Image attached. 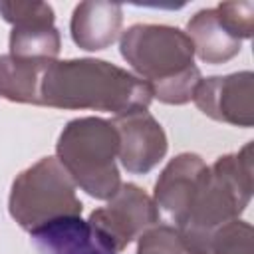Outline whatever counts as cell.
Segmentation results:
<instances>
[{"label":"cell","mask_w":254,"mask_h":254,"mask_svg":"<svg viewBox=\"0 0 254 254\" xmlns=\"http://www.w3.org/2000/svg\"><path fill=\"white\" fill-rule=\"evenodd\" d=\"M0 16L12 24L10 56L20 60L54 62L62 38L54 26V8L46 2H0Z\"/></svg>","instance_id":"52a82bcc"},{"label":"cell","mask_w":254,"mask_h":254,"mask_svg":"<svg viewBox=\"0 0 254 254\" xmlns=\"http://www.w3.org/2000/svg\"><path fill=\"white\" fill-rule=\"evenodd\" d=\"M252 226L236 218L214 232L210 240V254H252Z\"/></svg>","instance_id":"2e32d148"},{"label":"cell","mask_w":254,"mask_h":254,"mask_svg":"<svg viewBox=\"0 0 254 254\" xmlns=\"http://www.w3.org/2000/svg\"><path fill=\"white\" fill-rule=\"evenodd\" d=\"M117 149L119 139L111 121L77 117L62 129L56 143V159L75 187L97 200H109L121 187Z\"/></svg>","instance_id":"277c9868"},{"label":"cell","mask_w":254,"mask_h":254,"mask_svg":"<svg viewBox=\"0 0 254 254\" xmlns=\"http://www.w3.org/2000/svg\"><path fill=\"white\" fill-rule=\"evenodd\" d=\"M135 254H194L183 234L169 224H155L137 240Z\"/></svg>","instance_id":"9a60e30c"},{"label":"cell","mask_w":254,"mask_h":254,"mask_svg":"<svg viewBox=\"0 0 254 254\" xmlns=\"http://www.w3.org/2000/svg\"><path fill=\"white\" fill-rule=\"evenodd\" d=\"M254 73L236 71L228 75H212L200 79L192 101L210 119L236 125L252 127L254 123Z\"/></svg>","instance_id":"ba28073f"},{"label":"cell","mask_w":254,"mask_h":254,"mask_svg":"<svg viewBox=\"0 0 254 254\" xmlns=\"http://www.w3.org/2000/svg\"><path fill=\"white\" fill-rule=\"evenodd\" d=\"M206 171V163L196 153H181L171 159L155 183L153 200L157 208L167 212L177 224L185 216Z\"/></svg>","instance_id":"8fae6325"},{"label":"cell","mask_w":254,"mask_h":254,"mask_svg":"<svg viewBox=\"0 0 254 254\" xmlns=\"http://www.w3.org/2000/svg\"><path fill=\"white\" fill-rule=\"evenodd\" d=\"M151 101L153 91L141 77L95 58L48 62L38 87V105L56 109L125 115L147 111Z\"/></svg>","instance_id":"6da1fadb"},{"label":"cell","mask_w":254,"mask_h":254,"mask_svg":"<svg viewBox=\"0 0 254 254\" xmlns=\"http://www.w3.org/2000/svg\"><path fill=\"white\" fill-rule=\"evenodd\" d=\"M119 52L161 103H189L202 79L190 38L175 26L133 24L121 32Z\"/></svg>","instance_id":"7a4b0ae2"},{"label":"cell","mask_w":254,"mask_h":254,"mask_svg":"<svg viewBox=\"0 0 254 254\" xmlns=\"http://www.w3.org/2000/svg\"><path fill=\"white\" fill-rule=\"evenodd\" d=\"M187 36L192 42L194 54L212 65L232 60L242 48V42L224 28L214 8L198 10L187 24Z\"/></svg>","instance_id":"4fadbf2b"},{"label":"cell","mask_w":254,"mask_h":254,"mask_svg":"<svg viewBox=\"0 0 254 254\" xmlns=\"http://www.w3.org/2000/svg\"><path fill=\"white\" fill-rule=\"evenodd\" d=\"M87 220L111 242L119 254L133 240H139V236L159 224V208L141 187L125 183L109 198V202L95 208Z\"/></svg>","instance_id":"8992f818"},{"label":"cell","mask_w":254,"mask_h":254,"mask_svg":"<svg viewBox=\"0 0 254 254\" xmlns=\"http://www.w3.org/2000/svg\"><path fill=\"white\" fill-rule=\"evenodd\" d=\"M48 62L0 56V97L12 103L38 105V87Z\"/></svg>","instance_id":"5bb4252c"},{"label":"cell","mask_w":254,"mask_h":254,"mask_svg":"<svg viewBox=\"0 0 254 254\" xmlns=\"http://www.w3.org/2000/svg\"><path fill=\"white\" fill-rule=\"evenodd\" d=\"M216 14L220 18V22L224 24V28L242 40L252 38L254 32V2L246 0V2H220L216 8Z\"/></svg>","instance_id":"e0dca14e"},{"label":"cell","mask_w":254,"mask_h":254,"mask_svg":"<svg viewBox=\"0 0 254 254\" xmlns=\"http://www.w3.org/2000/svg\"><path fill=\"white\" fill-rule=\"evenodd\" d=\"M81 210L75 183L56 157H42L12 181L8 212L26 232L64 216H81Z\"/></svg>","instance_id":"5b68a950"},{"label":"cell","mask_w":254,"mask_h":254,"mask_svg":"<svg viewBox=\"0 0 254 254\" xmlns=\"http://www.w3.org/2000/svg\"><path fill=\"white\" fill-rule=\"evenodd\" d=\"M252 141L208 167L185 216L175 224L194 254H210L214 232L236 220L252 198Z\"/></svg>","instance_id":"3957f363"},{"label":"cell","mask_w":254,"mask_h":254,"mask_svg":"<svg viewBox=\"0 0 254 254\" xmlns=\"http://www.w3.org/2000/svg\"><path fill=\"white\" fill-rule=\"evenodd\" d=\"M123 8L113 2H81L73 8L69 32L77 48L99 52L109 48L121 34Z\"/></svg>","instance_id":"7c38bea8"},{"label":"cell","mask_w":254,"mask_h":254,"mask_svg":"<svg viewBox=\"0 0 254 254\" xmlns=\"http://www.w3.org/2000/svg\"><path fill=\"white\" fill-rule=\"evenodd\" d=\"M38 254H117L111 242L81 216H64L30 232Z\"/></svg>","instance_id":"30bf717a"},{"label":"cell","mask_w":254,"mask_h":254,"mask_svg":"<svg viewBox=\"0 0 254 254\" xmlns=\"http://www.w3.org/2000/svg\"><path fill=\"white\" fill-rule=\"evenodd\" d=\"M111 123L119 139L117 159L127 173L145 175L165 159L169 141L165 129L149 111L115 115Z\"/></svg>","instance_id":"9c48e42d"}]
</instances>
